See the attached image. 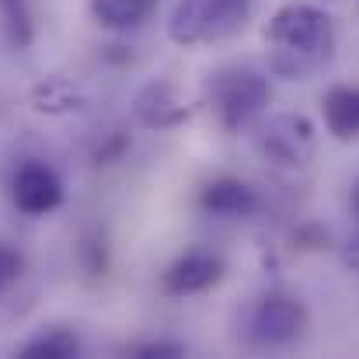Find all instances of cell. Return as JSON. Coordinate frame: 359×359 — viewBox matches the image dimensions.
I'll use <instances>...</instances> for the list:
<instances>
[{
  "mask_svg": "<svg viewBox=\"0 0 359 359\" xmlns=\"http://www.w3.org/2000/svg\"><path fill=\"white\" fill-rule=\"evenodd\" d=\"M262 39L269 70L286 81H311L335 56V21L314 4H283Z\"/></svg>",
  "mask_w": 359,
  "mask_h": 359,
  "instance_id": "cell-1",
  "label": "cell"
},
{
  "mask_svg": "<svg viewBox=\"0 0 359 359\" xmlns=\"http://www.w3.org/2000/svg\"><path fill=\"white\" fill-rule=\"evenodd\" d=\"M269 102H272L269 77L262 70L248 67V63L220 67L206 84V105L227 133L248 129L255 119H262Z\"/></svg>",
  "mask_w": 359,
  "mask_h": 359,
  "instance_id": "cell-2",
  "label": "cell"
},
{
  "mask_svg": "<svg viewBox=\"0 0 359 359\" xmlns=\"http://www.w3.org/2000/svg\"><path fill=\"white\" fill-rule=\"evenodd\" d=\"M255 0H178L168 18V35L178 46H217L234 39L251 18Z\"/></svg>",
  "mask_w": 359,
  "mask_h": 359,
  "instance_id": "cell-3",
  "label": "cell"
},
{
  "mask_svg": "<svg viewBox=\"0 0 359 359\" xmlns=\"http://www.w3.org/2000/svg\"><path fill=\"white\" fill-rule=\"evenodd\" d=\"M241 328H244V339L251 346H258V349H286V346H293L304 335L307 311H304V304L297 297L272 290V293H262L244 311Z\"/></svg>",
  "mask_w": 359,
  "mask_h": 359,
  "instance_id": "cell-4",
  "label": "cell"
},
{
  "mask_svg": "<svg viewBox=\"0 0 359 359\" xmlns=\"http://www.w3.org/2000/svg\"><path fill=\"white\" fill-rule=\"evenodd\" d=\"M258 154L272 164V168H283V171H300L314 161V150H318V133L311 119L297 116V112H279V116H269V119L258 126Z\"/></svg>",
  "mask_w": 359,
  "mask_h": 359,
  "instance_id": "cell-5",
  "label": "cell"
},
{
  "mask_svg": "<svg viewBox=\"0 0 359 359\" xmlns=\"http://www.w3.org/2000/svg\"><path fill=\"white\" fill-rule=\"evenodd\" d=\"M11 203L25 217H49L63 206V178L46 161H25L11 175Z\"/></svg>",
  "mask_w": 359,
  "mask_h": 359,
  "instance_id": "cell-6",
  "label": "cell"
},
{
  "mask_svg": "<svg viewBox=\"0 0 359 359\" xmlns=\"http://www.w3.org/2000/svg\"><path fill=\"white\" fill-rule=\"evenodd\" d=\"M220 279H224V258L213 255V251L196 248V251L178 255V258L164 269L161 290H164L168 297H196V293L213 290Z\"/></svg>",
  "mask_w": 359,
  "mask_h": 359,
  "instance_id": "cell-7",
  "label": "cell"
},
{
  "mask_svg": "<svg viewBox=\"0 0 359 359\" xmlns=\"http://www.w3.org/2000/svg\"><path fill=\"white\" fill-rule=\"evenodd\" d=\"M199 210L206 217H217V220H248L262 210V196L234 175H220V178L203 185Z\"/></svg>",
  "mask_w": 359,
  "mask_h": 359,
  "instance_id": "cell-8",
  "label": "cell"
},
{
  "mask_svg": "<svg viewBox=\"0 0 359 359\" xmlns=\"http://www.w3.org/2000/svg\"><path fill=\"white\" fill-rule=\"evenodd\" d=\"M136 119L147 129H175L189 119V105L171 81H150L136 95Z\"/></svg>",
  "mask_w": 359,
  "mask_h": 359,
  "instance_id": "cell-9",
  "label": "cell"
},
{
  "mask_svg": "<svg viewBox=\"0 0 359 359\" xmlns=\"http://www.w3.org/2000/svg\"><path fill=\"white\" fill-rule=\"evenodd\" d=\"M321 119L335 140H359V84H335L321 98Z\"/></svg>",
  "mask_w": 359,
  "mask_h": 359,
  "instance_id": "cell-10",
  "label": "cell"
},
{
  "mask_svg": "<svg viewBox=\"0 0 359 359\" xmlns=\"http://www.w3.org/2000/svg\"><path fill=\"white\" fill-rule=\"evenodd\" d=\"M88 4H91L95 21L109 32H129L143 25L150 11L157 7V0H88Z\"/></svg>",
  "mask_w": 359,
  "mask_h": 359,
  "instance_id": "cell-11",
  "label": "cell"
},
{
  "mask_svg": "<svg viewBox=\"0 0 359 359\" xmlns=\"http://www.w3.org/2000/svg\"><path fill=\"white\" fill-rule=\"evenodd\" d=\"M18 356L21 359H74L81 356V339L70 332V328H42L35 332L28 342L18 346Z\"/></svg>",
  "mask_w": 359,
  "mask_h": 359,
  "instance_id": "cell-12",
  "label": "cell"
},
{
  "mask_svg": "<svg viewBox=\"0 0 359 359\" xmlns=\"http://www.w3.org/2000/svg\"><path fill=\"white\" fill-rule=\"evenodd\" d=\"M0 21H4V32H7L11 46L25 49L32 42V14H28L25 0H0Z\"/></svg>",
  "mask_w": 359,
  "mask_h": 359,
  "instance_id": "cell-13",
  "label": "cell"
},
{
  "mask_svg": "<svg viewBox=\"0 0 359 359\" xmlns=\"http://www.w3.org/2000/svg\"><path fill=\"white\" fill-rule=\"evenodd\" d=\"M21 272H25V255L14 244L0 241V297L21 279Z\"/></svg>",
  "mask_w": 359,
  "mask_h": 359,
  "instance_id": "cell-14",
  "label": "cell"
},
{
  "mask_svg": "<svg viewBox=\"0 0 359 359\" xmlns=\"http://www.w3.org/2000/svg\"><path fill=\"white\" fill-rule=\"evenodd\" d=\"M133 356L136 359H175V356H185V346H178V342H147V346H136Z\"/></svg>",
  "mask_w": 359,
  "mask_h": 359,
  "instance_id": "cell-15",
  "label": "cell"
},
{
  "mask_svg": "<svg viewBox=\"0 0 359 359\" xmlns=\"http://www.w3.org/2000/svg\"><path fill=\"white\" fill-rule=\"evenodd\" d=\"M353 217H356V224H359V178H356V185H353Z\"/></svg>",
  "mask_w": 359,
  "mask_h": 359,
  "instance_id": "cell-16",
  "label": "cell"
}]
</instances>
